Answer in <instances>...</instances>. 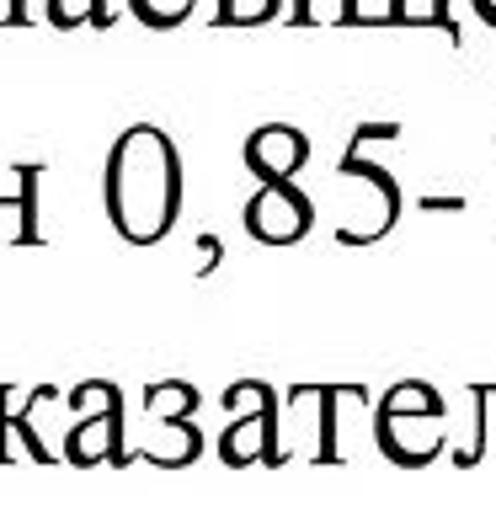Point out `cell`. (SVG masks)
<instances>
[{"instance_id": "10", "label": "cell", "mask_w": 496, "mask_h": 512, "mask_svg": "<svg viewBox=\"0 0 496 512\" xmlns=\"http://www.w3.org/2000/svg\"><path fill=\"white\" fill-rule=\"evenodd\" d=\"M43 11H48V22H54V27H80V22L107 27V22H112L107 0H48Z\"/></svg>"}, {"instance_id": "4", "label": "cell", "mask_w": 496, "mask_h": 512, "mask_svg": "<svg viewBox=\"0 0 496 512\" xmlns=\"http://www.w3.org/2000/svg\"><path fill=\"white\" fill-rule=\"evenodd\" d=\"M246 400L251 411H240L230 427L219 432V459L224 464H278V395H272V384L262 379H246Z\"/></svg>"}, {"instance_id": "2", "label": "cell", "mask_w": 496, "mask_h": 512, "mask_svg": "<svg viewBox=\"0 0 496 512\" xmlns=\"http://www.w3.org/2000/svg\"><path fill=\"white\" fill-rule=\"evenodd\" d=\"M75 406V422L64 427V459L70 464H128V443H123V422H128V406H123V390L112 379H86L64 395Z\"/></svg>"}, {"instance_id": "7", "label": "cell", "mask_w": 496, "mask_h": 512, "mask_svg": "<svg viewBox=\"0 0 496 512\" xmlns=\"http://www.w3.org/2000/svg\"><path fill=\"white\" fill-rule=\"evenodd\" d=\"M43 166H11V176H0V240H16V246H38L43 240Z\"/></svg>"}, {"instance_id": "9", "label": "cell", "mask_w": 496, "mask_h": 512, "mask_svg": "<svg viewBox=\"0 0 496 512\" xmlns=\"http://www.w3.org/2000/svg\"><path fill=\"white\" fill-rule=\"evenodd\" d=\"M198 390L187 379H160V384H144V422L150 427H166V422H192L198 411Z\"/></svg>"}, {"instance_id": "14", "label": "cell", "mask_w": 496, "mask_h": 512, "mask_svg": "<svg viewBox=\"0 0 496 512\" xmlns=\"http://www.w3.org/2000/svg\"><path fill=\"white\" fill-rule=\"evenodd\" d=\"M470 6H475V16H480L486 27H496V0H470Z\"/></svg>"}, {"instance_id": "11", "label": "cell", "mask_w": 496, "mask_h": 512, "mask_svg": "<svg viewBox=\"0 0 496 512\" xmlns=\"http://www.w3.org/2000/svg\"><path fill=\"white\" fill-rule=\"evenodd\" d=\"M192 6H198V0H128V11H134L144 27H155V32L182 27L192 16Z\"/></svg>"}, {"instance_id": "1", "label": "cell", "mask_w": 496, "mask_h": 512, "mask_svg": "<svg viewBox=\"0 0 496 512\" xmlns=\"http://www.w3.org/2000/svg\"><path fill=\"white\" fill-rule=\"evenodd\" d=\"M102 203L107 224L128 246H155L171 235L176 214H182V155H176L166 128L134 123L112 139Z\"/></svg>"}, {"instance_id": "13", "label": "cell", "mask_w": 496, "mask_h": 512, "mask_svg": "<svg viewBox=\"0 0 496 512\" xmlns=\"http://www.w3.org/2000/svg\"><path fill=\"white\" fill-rule=\"evenodd\" d=\"M11 395H16V384H0V464L11 459V443H6V406H11Z\"/></svg>"}, {"instance_id": "12", "label": "cell", "mask_w": 496, "mask_h": 512, "mask_svg": "<svg viewBox=\"0 0 496 512\" xmlns=\"http://www.w3.org/2000/svg\"><path fill=\"white\" fill-rule=\"evenodd\" d=\"M283 11V0H219L214 22L219 27H251V22H272Z\"/></svg>"}, {"instance_id": "8", "label": "cell", "mask_w": 496, "mask_h": 512, "mask_svg": "<svg viewBox=\"0 0 496 512\" xmlns=\"http://www.w3.org/2000/svg\"><path fill=\"white\" fill-rule=\"evenodd\" d=\"M240 155H246V171L262 187L267 182H294V176L304 171V160H310V139H304L299 128H288V123H267L246 139Z\"/></svg>"}, {"instance_id": "15", "label": "cell", "mask_w": 496, "mask_h": 512, "mask_svg": "<svg viewBox=\"0 0 496 512\" xmlns=\"http://www.w3.org/2000/svg\"><path fill=\"white\" fill-rule=\"evenodd\" d=\"M6 22H11V27L27 22V6H22V0H6Z\"/></svg>"}, {"instance_id": "5", "label": "cell", "mask_w": 496, "mask_h": 512, "mask_svg": "<svg viewBox=\"0 0 496 512\" xmlns=\"http://www.w3.org/2000/svg\"><path fill=\"white\" fill-rule=\"evenodd\" d=\"M246 230L262 246H294L315 230V203L299 182H267L246 203Z\"/></svg>"}, {"instance_id": "3", "label": "cell", "mask_w": 496, "mask_h": 512, "mask_svg": "<svg viewBox=\"0 0 496 512\" xmlns=\"http://www.w3.org/2000/svg\"><path fill=\"white\" fill-rule=\"evenodd\" d=\"M374 139H400V123H358L352 128V139H347V150L342 160H336V171H342V182H363L368 187V203L358 208L363 219V230L352 246H374V240H384L400 224V208H406V198H400V182L384 166H374V160H363V150Z\"/></svg>"}, {"instance_id": "6", "label": "cell", "mask_w": 496, "mask_h": 512, "mask_svg": "<svg viewBox=\"0 0 496 512\" xmlns=\"http://www.w3.org/2000/svg\"><path fill=\"white\" fill-rule=\"evenodd\" d=\"M448 443V416H422V411H379L374 406V448L390 464H427Z\"/></svg>"}]
</instances>
